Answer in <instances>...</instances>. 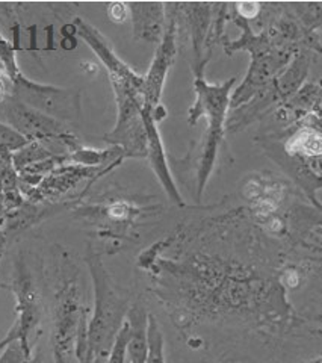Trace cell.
<instances>
[{
	"label": "cell",
	"mask_w": 322,
	"mask_h": 363,
	"mask_svg": "<svg viewBox=\"0 0 322 363\" xmlns=\"http://www.w3.org/2000/svg\"><path fill=\"white\" fill-rule=\"evenodd\" d=\"M244 208L179 224L138 257L172 324L197 348L201 330L275 345L306 323L287 300L286 269Z\"/></svg>",
	"instance_id": "cell-1"
},
{
	"label": "cell",
	"mask_w": 322,
	"mask_h": 363,
	"mask_svg": "<svg viewBox=\"0 0 322 363\" xmlns=\"http://www.w3.org/2000/svg\"><path fill=\"white\" fill-rule=\"evenodd\" d=\"M52 333L50 345L55 363H72L80 324L89 316L85 303L82 271L67 248H52Z\"/></svg>",
	"instance_id": "cell-2"
},
{
	"label": "cell",
	"mask_w": 322,
	"mask_h": 363,
	"mask_svg": "<svg viewBox=\"0 0 322 363\" xmlns=\"http://www.w3.org/2000/svg\"><path fill=\"white\" fill-rule=\"evenodd\" d=\"M84 260L93 281L94 309L88 320L82 363H105L133 301L129 292L115 283L93 244L87 245Z\"/></svg>",
	"instance_id": "cell-3"
},
{
	"label": "cell",
	"mask_w": 322,
	"mask_h": 363,
	"mask_svg": "<svg viewBox=\"0 0 322 363\" xmlns=\"http://www.w3.org/2000/svg\"><path fill=\"white\" fill-rule=\"evenodd\" d=\"M99 60L108 70L109 81L117 104V123L103 140L117 147L129 157L147 156V132L143 120L144 76L135 73L123 62L111 45H103L97 50Z\"/></svg>",
	"instance_id": "cell-4"
},
{
	"label": "cell",
	"mask_w": 322,
	"mask_h": 363,
	"mask_svg": "<svg viewBox=\"0 0 322 363\" xmlns=\"http://www.w3.org/2000/svg\"><path fill=\"white\" fill-rule=\"evenodd\" d=\"M195 101L189 108L188 123L195 126L201 117L208 120V128L201 140V150L197 167V199L200 200L213 172L220 145L224 140L226 123L230 109V97L236 79L232 77L223 84H209L201 73H194Z\"/></svg>",
	"instance_id": "cell-5"
},
{
	"label": "cell",
	"mask_w": 322,
	"mask_h": 363,
	"mask_svg": "<svg viewBox=\"0 0 322 363\" xmlns=\"http://www.w3.org/2000/svg\"><path fill=\"white\" fill-rule=\"evenodd\" d=\"M11 291L16 297V321L0 342V350L18 342L26 356L32 359L33 339L44 316V301L40 277L25 253H20L14 260Z\"/></svg>",
	"instance_id": "cell-6"
},
{
	"label": "cell",
	"mask_w": 322,
	"mask_h": 363,
	"mask_svg": "<svg viewBox=\"0 0 322 363\" xmlns=\"http://www.w3.org/2000/svg\"><path fill=\"white\" fill-rule=\"evenodd\" d=\"M0 120L29 143H41L53 153H56L53 147H62V150L68 155L82 147L74 133L67 128L65 121L23 104L14 96L0 104Z\"/></svg>",
	"instance_id": "cell-7"
},
{
	"label": "cell",
	"mask_w": 322,
	"mask_h": 363,
	"mask_svg": "<svg viewBox=\"0 0 322 363\" xmlns=\"http://www.w3.org/2000/svg\"><path fill=\"white\" fill-rule=\"evenodd\" d=\"M165 8H167V23H165L164 37L157 44V49L153 56L150 68H148V72L144 74V88H143L145 106L152 108L155 111V118L157 120V123L167 116L165 109L160 106V97H162V93H164L167 74L176 61L177 35H179L176 5L165 4Z\"/></svg>",
	"instance_id": "cell-8"
},
{
	"label": "cell",
	"mask_w": 322,
	"mask_h": 363,
	"mask_svg": "<svg viewBox=\"0 0 322 363\" xmlns=\"http://www.w3.org/2000/svg\"><path fill=\"white\" fill-rule=\"evenodd\" d=\"M14 97L57 120H72L79 113V96L73 89L41 85L20 73L14 79Z\"/></svg>",
	"instance_id": "cell-9"
},
{
	"label": "cell",
	"mask_w": 322,
	"mask_h": 363,
	"mask_svg": "<svg viewBox=\"0 0 322 363\" xmlns=\"http://www.w3.org/2000/svg\"><path fill=\"white\" fill-rule=\"evenodd\" d=\"M143 120L147 132V159L150 162V167L155 172L159 184L162 185L165 194L168 199L176 204V206L183 208L185 206V200L180 196V191L176 185L174 179H172L171 169L168 165V159L165 153V147L160 138L157 120L155 118V111L148 106H144L143 109Z\"/></svg>",
	"instance_id": "cell-10"
},
{
	"label": "cell",
	"mask_w": 322,
	"mask_h": 363,
	"mask_svg": "<svg viewBox=\"0 0 322 363\" xmlns=\"http://www.w3.org/2000/svg\"><path fill=\"white\" fill-rule=\"evenodd\" d=\"M156 208H140L126 199L111 200L106 206L97 209L100 233L115 238L120 242L131 240V230Z\"/></svg>",
	"instance_id": "cell-11"
},
{
	"label": "cell",
	"mask_w": 322,
	"mask_h": 363,
	"mask_svg": "<svg viewBox=\"0 0 322 363\" xmlns=\"http://www.w3.org/2000/svg\"><path fill=\"white\" fill-rule=\"evenodd\" d=\"M133 25V37L147 43L159 44L164 37L167 23V8L162 2H133L129 4Z\"/></svg>",
	"instance_id": "cell-12"
},
{
	"label": "cell",
	"mask_w": 322,
	"mask_h": 363,
	"mask_svg": "<svg viewBox=\"0 0 322 363\" xmlns=\"http://www.w3.org/2000/svg\"><path fill=\"white\" fill-rule=\"evenodd\" d=\"M148 313L143 301L132 303L126 321L129 324L128 363H145L148 354Z\"/></svg>",
	"instance_id": "cell-13"
},
{
	"label": "cell",
	"mask_w": 322,
	"mask_h": 363,
	"mask_svg": "<svg viewBox=\"0 0 322 363\" xmlns=\"http://www.w3.org/2000/svg\"><path fill=\"white\" fill-rule=\"evenodd\" d=\"M315 56L316 53L312 50H300L294 56L289 67L274 79V85L280 100L286 101L287 99H292L301 89L310 67L315 61Z\"/></svg>",
	"instance_id": "cell-14"
},
{
	"label": "cell",
	"mask_w": 322,
	"mask_h": 363,
	"mask_svg": "<svg viewBox=\"0 0 322 363\" xmlns=\"http://www.w3.org/2000/svg\"><path fill=\"white\" fill-rule=\"evenodd\" d=\"M287 6L306 32L315 33L322 26V4H287Z\"/></svg>",
	"instance_id": "cell-15"
},
{
	"label": "cell",
	"mask_w": 322,
	"mask_h": 363,
	"mask_svg": "<svg viewBox=\"0 0 322 363\" xmlns=\"http://www.w3.org/2000/svg\"><path fill=\"white\" fill-rule=\"evenodd\" d=\"M145 363H165V337L153 313L148 315V354Z\"/></svg>",
	"instance_id": "cell-16"
},
{
	"label": "cell",
	"mask_w": 322,
	"mask_h": 363,
	"mask_svg": "<svg viewBox=\"0 0 322 363\" xmlns=\"http://www.w3.org/2000/svg\"><path fill=\"white\" fill-rule=\"evenodd\" d=\"M28 144L29 141L26 138H23L20 133L0 120V157L13 156Z\"/></svg>",
	"instance_id": "cell-17"
},
{
	"label": "cell",
	"mask_w": 322,
	"mask_h": 363,
	"mask_svg": "<svg viewBox=\"0 0 322 363\" xmlns=\"http://www.w3.org/2000/svg\"><path fill=\"white\" fill-rule=\"evenodd\" d=\"M128 342H129V324L124 323L113 347L105 363H128Z\"/></svg>",
	"instance_id": "cell-18"
},
{
	"label": "cell",
	"mask_w": 322,
	"mask_h": 363,
	"mask_svg": "<svg viewBox=\"0 0 322 363\" xmlns=\"http://www.w3.org/2000/svg\"><path fill=\"white\" fill-rule=\"evenodd\" d=\"M0 60L4 61V64L6 65L9 76L14 79L21 73L18 64H17V56H16V48L11 44L6 38H4L2 33H0Z\"/></svg>",
	"instance_id": "cell-19"
},
{
	"label": "cell",
	"mask_w": 322,
	"mask_h": 363,
	"mask_svg": "<svg viewBox=\"0 0 322 363\" xmlns=\"http://www.w3.org/2000/svg\"><path fill=\"white\" fill-rule=\"evenodd\" d=\"M233 8H235L233 14L247 21L250 18H256L262 13V4H257V2H240L233 5Z\"/></svg>",
	"instance_id": "cell-20"
},
{
	"label": "cell",
	"mask_w": 322,
	"mask_h": 363,
	"mask_svg": "<svg viewBox=\"0 0 322 363\" xmlns=\"http://www.w3.org/2000/svg\"><path fill=\"white\" fill-rule=\"evenodd\" d=\"M108 17L113 23H124L131 17V11H129V4H123V2H113L108 5Z\"/></svg>",
	"instance_id": "cell-21"
},
{
	"label": "cell",
	"mask_w": 322,
	"mask_h": 363,
	"mask_svg": "<svg viewBox=\"0 0 322 363\" xmlns=\"http://www.w3.org/2000/svg\"><path fill=\"white\" fill-rule=\"evenodd\" d=\"M8 235L4 232V230H0V260H2V257L5 256V252H6V247H8Z\"/></svg>",
	"instance_id": "cell-22"
},
{
	"label": "cell",
	"mask_w": 322,
	"mask_h": 363,
	"mask_svg": "<svg viewBox=\"0 0 322 363\" xmlns=\"http://www.w3.org/2000/svg\"><path fill=\"white\" fill-rule=\"evenodd\" d=\"M319 211H321V212H322V209H319ZM315 233H316V235H319V236H321V238H322V220H321V223H319V225H318V227H316V230H315Z\"/></svg>",
	"instance_id": "cell-23"
},
{
	"label": "cell",
	"mask_w": 322,
	"mask_h": 363,
	"mask_svg": "<svg viewBox=\"0 0 322 363\" xmlns=\"http://www.w3.org/2000/svg\"><path fill=\"white\" fill-rule=\"evenodd\" d=\"M0 289H8V291H11V285H8V283L0 281Z\"/></svg>",
	"instance_id": "cell-24"
},
{
	"label": "cell",
	"mask_w": 322,
	"mask_h": 363,
	"mask_svg": "<svg viewBox=\"0 0 322 363\" xmlns=\"http://www.w3.org/2000/svg\"><path fill=\"white\" fill-rule=\"evenodd\" d=\"M306 363H322V357H318L315 360H310V362H306Z\"/></svg>",
	"instance_id": "cell-25"
},
{
	"label": "cell",
	"mask_w": 322,
	"mask_h": 363,
	"mask_svg": "<svg viewBox=\"0 0 322 363\" xmlns=\"http://www.w3.org/2000/svg\"><path fill=\"white\" fill-rule=\"evenodd\" d=\"M318 189H322V177H319L318 180Z\"/></svg>",
	"instance_id": "cell-26"
}]
</instances>
